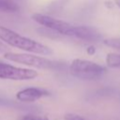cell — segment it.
I'll list each match as a JSON object with an SVG mask.
<instances>
[{"mask_svg": "<svg viewBox=\"0 0 120 120\" xmlns=\"http://www.w3.org/2000/svg\"><path fill=\"white\" fill-rule=\"evenodd\" d=\"M0 40L8 44L9 46L26 51L29 52H34L41 55H50L52 51L50 47L38 42L30 38L23 37L17 32L8 29L0 24Z\"/></svg>", "mask_w": 120, "mask_h": 120, "instance_id": "obj_1", "label": "cell"}, {"mask_svg": "<svg viewBox=\"0 0 120 120\" xmlns=\"http://www.w3.org/2000/svg\"><path fill=\"white\" fill-rule=\"evenodd\" d=\"M4 57L11 62H16L19 64H22L25 66L35 67L41 69H53L60 70L65 68L66 64L62 61L51 60L45 57L37 56L28 53H16V52H5Z\"/></svg>", "mask_w": 120, "mask_h": 120, "instance_id": "obj_2", "label": "cell"}, {"mask_svg": "<svg viewBox=\"0 0 120 120\" xmlns=\"http://www.w3.org/2000/svg\"><path fill=\"white\" fill-rule=\"evenodd\" d=\"M69 70L71 75L81 80H97L106 73V68L95 62L83 59H74Z\"/></svg>", "mask_w": 120, "mask_h": 120, "instance_id": "obj_3", "label": "cell"}, {"mask_svg": "<svg viewBox=\"0 0 120 120\" xmlns=\"http://www.w3.org/2000/svg\"><path fill=\"white\" fill-rule=\"evenodd\" d=\"M32 19L38 22L40 25H43L44 27L51 29L59 35H64V36H68V37H74L75 33V26L68 22L54 19L52 17L40 14V13H35L32 16Z\"/></svg>", "mask_w": 120, "mask_h": 120, "instance_id": "obj_4", "label": "cell"}, {"mask_svg": "<svg viewBox=\"0 0 120 120\" xmlns=\"http://www.w3.org/2000/svg\"><path fill=\"white\" fill-rule=\"evenodd\" d=\"M38 73L31 68H23L15 67L4 62H0V79L25 81L32 80L38 77Z\"/></svg>", "mask_w": 120, "mask_h": 120, "instance_id": "obj_5", "label": "cell"}, {"mask_svg": "<svg viewBox=\"0 0 120 120\" xmlns=\"http://www.w3.org/2000/svg\"><path fill=\"white\" fill-rule=\"evenodd\" d=\"M50 93L42 88L38 87H28L19 91L16 94V98L21 102H33L43 97H48Z\"/></svg>", "mask_w": 120, "mask_h": 120, "instance_id": "obj_6", "label": "cell"}, {"mask_svg": "<svg viewBox=\"0 0 120 120\" xmlns=\"http://www.w3.org/2000/svg\"><path fill=\"white\" fill-rule=\"evenodd\" d=\"M74 38L85 41H99L102 39V35L98 29L94 27L86 25H76Z\"/></svg>", "mask_w": 120, "mask_h": 120, "instance_id": "obj_7", "label": "cell"}, {"mask_svg": "<svg viewBox=\"0 0 120 120\" xmlns=\"http://www.w3.org/2000/svg\"><path fill=\"white\" fill-rule=\"evenodd\" d=\"M19 6L14 0H0L1 12H16L19 10Z\"/></svg>", "mask_w": 120, "mask_h": 120, "instance_id": "obj_8", "label": "cell"}, {"mask_svg": "<svg viewBox=\"0 0 120 120\" xmlns=\"http://www.w3.org/2000/svg\"><path fill=\"white\" fill-rule=\"evenodd\" d=\"M106 64L110 68H120V54L110 52L106 56Z\"/></svg>", "mask_w": 120, "mask_h": 120, "instance_id": "obj_9", "label": "cell"}, {"mask_svg": "<svg viewBox=\"0 0 120 120\" xmlns=\"http://www.w3.org/2000/svg\"><path fill=\"white\" fill-rule=\"evenodd\" d=\"M103 43L111 48L120 50V38H111L103 40Z\"/></svg>", "mask_w": 120, "mask_h": 120, "instance_id": "obj_10", "label": "cell"}, {"mask_svg": "<svg viewBox=\"0 0 120 120\" xmlns=\"http://www.w3.org/2000/svg\"><path fill=\"white\" fill-rule=\"evenodd\" d=\"M19 120H49L45 116H38L35 114H25L19 118Z\"/></svg>", "mask_w": 120, "mask_h": 120, "instance_id": "obj_11", "label": "cell"}, {"mask_svg": "<svg viewBox=\"0 0 120 120\" xmlns=\"http://www.w3.org/2000/svg\"><path fill=\"white\" fill-rule=\"evenodd\" d=\"M64 119L65 120H85L82 116H81L79 114H76V113H71V112L65 114Z\"/></svg>", "mask_w": 120, "mask_h": 120, "instance_id": "obj_12", "label": "cell"}, {"mask_svg": "<svg viewBox=\"0 0 120 120\" xmlns=\"http://www.w3.org/2000/svg\"><path fill=\"white\" fill-rule=\"evenodd\" d=\"M87 50V52L89 53V54H94L95 53V52H96V50H95V48L93 47V46H90L88 49H86Z\"/></svg>", "mask_w": 120, "mask_h": 120, "instance_id": "obj_13", "label": "cell"}, {"mask_svg": "<svg viewBox=\"0 0 120 120\" xmlns=\"http://www.w3.org/2000/svg\"><path fill=\"white\" fill-rule=\"evenodd\" d=\"M6 49H7V46L0 40V52H5Z\"/></svg>", "mask_w": 120, "mask_h": 120, "instance_id": "obj_14", "label": "cell"}, {"mask_svg": "<svg viewBox=\"0 0 120 120\" xmlns=\"http://www.w3.org/2000/svg\"><path fill=\"white\" fill-rule=\"evenodd\" d=\"M114 3H115V5H116L117 7L120 8V0H114Z\"/></svg>", "mask_w": 120, "mask_h": 120, "instance_id": "obj_15", "label": "cell"}]
</instances>
